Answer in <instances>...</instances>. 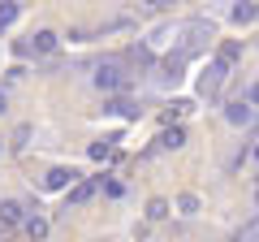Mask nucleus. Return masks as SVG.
Masks as SVG:
<instances>
[{"mask_svg": "<svg viewBox=\"0 0 259 242\" xmlns=\"http://www.w3.org/2000/svg\"><path fill=\"white\" fill-rule=\"evenodd\" d=\"M0 225H22V204L5 199V204H0Z\"/></svg>", "mask_w": 259, "mask_h": 242, "instance_id": "nucleus-1", "label": "nucleus"}, {"mask_svg": "<svg viewBox=\"0 0 259 242\" xmlns=\"http://www.w3.org/2000/svg\"><path fill=\"white\" fill-rule=\"evenodd\" d=\"M95 87H100V91H112V87H121V74L117 69H100V74H95Z\"/></svg>", "mask_w": 259, "mask_h": 242, "instance_id": "nucleus-2", "label": "nucleus"}, {"mask_svg": "<svg viewBox=\"0 0 259 242\" xmlns=\"http://www.w3.org/2000/svg\"><path fill=\"white\" fill-rule=\"evenodd\" d=\"M91 195H95V182H78V186L69 190V204H87Z\"/></svg>", "mask_w": 259, "mask_h": 242, "instance_id": "nucleus-3", "label": "nucleus"}, {"mask_svg": "<svg viewBox=\"0 0 259 242\" xmlns=\"http://www.w3.org/2000/svg\"><path fill=\"white\" fill-rule=\"evenodd\" d=\"M229 121L233 126H246L250 121V104H229Z\"/></svg>", "mask_w": 259, "mask_h": 242, "instance_id": "nucleus-4", "label": "nucleus"}, {"mask_svg": "<svg viewBox=\"0 0 259 242\" xmlns=\"http://www.w3.org/2000/svg\"><path fill=\"white\" fill-rule=\"evenodd\" d=\"M52 48H56V35L52 30H39L35 35V52H52Z\"/></svg>", "mask_w": 259, "mask_h": 242, "instance_id": "nucleus-5", "label": "nucleus"}, {"mask_svg": "<svg viewBox=\"0 0 259 242\" xmlns=\"http://www.w3.org/2000/svg\"><path fill=\"white\" fill-rule=\"evenodd\" d=\"M69 177H74V173H65V169H52V173H48V186H52V190H61L65 182H69Z\"/></svg>", "mask_w": 259, "mask_h": 242, "instance_id": "nucleus-6", "label": "nucleus"}, {"mask_svg": "<svg viewBox=\"0 0 259 242\" xmlns=\"http://www.w3.org/2000/svg\"><path fill=\"white\" fill-rule=\"evenodd\" d=\"M26 233H30V238H44V233H48V225L35 216V221H26Z\"/></svg>", "mask_w": 259, "mask_h": 242, "instance_id": "nucleus-7", "label": "nucleus"}, {"mask_svg": "<svg viewBox=\"0 0 259 242\" xmlns=\"http://www.w3.org/2000/svg\"><path fill=\"white\" fill-rule=\"evenodd\" d=\"M164 212H168V204H164V199H156V204L147 208V216H151V221H160V216H164Z\"/></svg>", "mask_w": 259, "mask_h": 242, "instance_id": "nucleus-8", "label": "nucleus"}, {"mask_svg": "<svg viewBox=\"0 0 259 242\" xmlns=\"http://www.w3.org/2000/svg\"><path fill=\"white\" fill-rule=\"evenodd\" d=\"M182 139H186L182 130H168V134H164V139H160V143H164V147H177V143H182Z\"/></svg>", "mask_w": 259, "mask_h": 242, "instance_id": "nucleus-9", "label": "nucleus"}, {"mask_svg": "<svg viewBox=\"0 0 259 242\" xmlns=\"http://www.w3.org/2000/svg\"><path fill=\"white\" fill-rule=\"evenodd\" d=\"M221 61H238V44H225L221 48Z\"/></svg>", "mask_w": 259, "mask_h": 242, "instance_id": "nucleus-10", "label": "nucleus"}, {"mask_svg": "<svg viewBox=\"0 0 259 242\" xmlns=\"http://www.w3.org/2000/svg\"><path fill=\"white\" fill-rule=\"evenodd\" d=\"M91 156H95V160H104V156H112V147H108V143H95V147H91Z\"/></svg>", "mask_w": 259, "mask_h": 242, "instance_id": "nucleus-11", "label": "nucleus"}, {"mask_svg": "<svg viewBox=\"0 0 259 242\" xmlns=\"http://www.w3.org/2000/svg\"><path fill=\"white\" fill-rule=\"evenodd\" d=\"M13 18H18V9H0V26H9Z\"/></svg>", "mask_w": 259, "mask_h": 242, "instance_id": "nucleus-12", "label": "nucleus"}, {"mask_svg": "<svg viewBox=\"0 0 259 242\" xmlns=\"http://www.w3.org/2000/svg\"><path fill=\"white\" fill-rule=\"evenodd\" d=\"M255 104H259V83H255V91H250V108H255Z\"/></svg>", "mask_w": 259, "mask_h": 242, "instance_id": "nucleus-13", "label": "nucleus"}]
</instances>
